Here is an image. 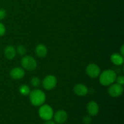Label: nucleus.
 <instances>
[{"mask_svg":"<svg viewBox=\"0 0 124 124\" xmlns=\"http://www.w3.org/2000/svg\"><path fill=\"white\" fill-rule=\"evenodd\" d=\"M29 98L31 104L36 107L43 105L46 99V96L44 92L39 89H35L31 91L29 94Z\"/></svg>","mask_w":124,"mask_h":124,"instance_id":"obj_1","label":"nucleus"},{"mask_svg":"<svg viewBox=\"0 0 124 124\" xmlns=\"http://www.w3.org/2000/svg\"><path fill=\"white\" fill-rule=\"evenodd\" d=\"M99 76V82L102 85L108 86L113 84L116 81V72L113 70H104Z\"/></svg>","mask_w":124,"mask_h":124,"instance_id":"obj_2","label":"nucleus"},{"mask_svg":"<svg viewBox=\"0 0 124 124\" xmlns=\"http://www.w3.org/2000/svg\"><path fill=\"white\" fill-rule=\"evenodd\" d=\"M38 113L39 117L44 121L51 120L53 118L54 115L52 108L47 104L41 105V107L39 109Z\"/></svg>","mask_w":124,"mask_h":124,"instance_id":"obj_3","label":"nucleus"},{"mask_svg":"<svg viewBox=\"0 0 124 124\" xmlns=\"http://www.w3.org/2000/svg\"><path fill=\"white\" fill-rule=\"evenodd\" d=\"M21 64L24 69L29 70V71H33V70H35L37 67V63H36V60L30 56H26L24 57L21 59Z\"/></svg>","mask_w":124,"mask_h":124,"instance_id":"obj_4","label":"nucleus"},{"mask_svg":"<svg viewBox=\"0 0 124 124\" xmlns=\"http://www.w3.org/2000/svg\"><path fill=\"white\" fill-rule=\"evenodd\" d=\"M124 92L123 86L118 84H112L110 85L108 92L110 96L113 98H117L122 95Z\"/></svg>","mask_w":124,"mask_h":124,"instance_id":"obj_5","label":"nucleus"},{"mask_svg":"<svg viewBox=\"0 0 124 124\" xmlns=\"http://www.w3.org/2000/svg\"><path fill=\"white\" fill-rule=\"evenodd\" d=\"M57 84V79L53 75L47 76L42 81V86L47 90H50L56 87Z\"/></svg>","mask_w":124,"mask_h":124,"instance_id":"obj_6","label":"nucleus"},{"mask_svg":"<svg viewBox=\"0 0 124 124\" xmlns=\"http://www.w3.org/2000/svg\"><path fill=\"white\" fill-rule=\"evenodd\" d=\"M86 73L89 77L96 78L98 77L101 73V69L98 65L95 64H90L86 68Z\"/></svg>","mask_w":124,"mask_h":124,"instance_id":"obj_7","label":"nucleus"},{"mask_svg":"<svg viewBox=\"0 0 124 124\" xmlns=\"http://www.w3.org/2000/svg\"><path fill=\"white\" fill-rule=\"evenodd\" d=\"M54 122L57 124H64L66 122L68 118L67 113L64 110H58L53 115Z\"/></svg>","mask_w":124,"mask_h":124,"instance_id":"obj_8","label":"nucleus"},{"mask_svg":"<svg viewBox=\"0 0 124 124\" xmlns=\"http://www.w3.org/2000/svg\"><path fill=\"white\" fill-rule=\"evenodd\" d=\"M73 92L76 95L79 96H84L88 93V89L87 86L82 84H78L75 85Z\"/></svg>","mask_w":124,"mask_h":124,"instance_id":"obj_9","label":"nucleus"},{"mask_svg":"<svg viewBox=\"0 0 124 124\" xmlns=\"http://www.w3.org/2000/svg\"><path fill=\"white\" fill-rule=\"evenodd\" d=\"M10 75L11 78L14 79H20L24 78L25 72L22 68L15 67L11 70Z\"/></svg>","mask_w":124,"mask_h":124,"instance_id":"obj_10","label":"nucleus"},{"mask_svg":"<svg viewBox=\"0 0 124 124\" xmlns=\"http://www.w3.org/2000/svg\"><path fill=\"white\" fill-rule=\"evenodd\" d=\"M87 109L90 116H94L99 113V106L94 101H90L87 105Z\"/></svg>","mask_w":124,"mask_h":124,"instance_id":"obj_11","label":"nucleus"},{"mask_svg":"<svg viewBox=\"0 0 124 124\" xmlns=\"http://www.w3.org/2000/svg\"><path fill=\"white\" fill-rule=\"evenodd\" d=\"M16 51L14 47L12 46H8L6 47L4 50V55L6 58L8 59H12L15 57Z\"/></svg>","mask_w":124,"mask_h":124,"instance_id":"obj_12","label":"nucleus"},{"mask_svg":"<svg viewBox=\"0 0 124 124\" xmlns=\"http://www.w3.org/2000/svg\"><path fill=\"white\" fill-rule=\"evenodd\" d=\"M111 62L116 65H121L124 63V56L119 53H113L110 57Z\"/></svg>","mask_w":124,"mask_h":124,"instance_id":"obj_13","label":"nucleus"},{"mask_svg":"<svg viewBox=\"0 0 124 124\" xmlns=\"http://www.w3.org/2000/svg\"><path fill=\"white\" fill-rule=\"evenodd\" d=\"M35 53L39 58H44L47 54V47L43 44L38 45L35 48Z\"/></svg>","mask_w":124,"mask_h":124,"instance_id":"obj_14","label":"nucleus"},{"mask_svg":"<svg viewBox=\"0 0 124 124\" xmlns=\"http://www.w3.org/2000/svg\"><path fill=\"white\" fill-rule=\"evenodd\" d=\"M19 91L21 94L24 96L29 95L30 94V92H31L29 87L27 85H21L19 88Z\"/></svg>","mask_w":124,"mask_h":124,"instance_id":"obj_15","label":"nucleus"},{"mask_svg":"<svg viewBox=\"0 0 124 124\" xmlns=\"http://www.w3.org/2000/svg\"><path fill=\"white\" fill-rule=\"evenodd\" d=\"M16 52L20 55H24L26 53V48L23 45H19L16 48Z\"/></svg>","mask_w":124,"mask_h":124,"instance_id":"obj_16","label":"nucleus"},{"mask_svg":"<svg viewBox=\"0 0 124 124\" xmlns=\"http://www.w3.org/2000/svg\"><path fill=\"white\" fill-rule=\"evenodd\" d=\"M31 84L35 87H38L41 85V81L38 77H33L31 79Z\"/></svg>","mask_w":124,"mask_h":124,"instance_id":"obj_17","label":"nucleus"},{"mask_svg":"<svg viewBox=\"0 0 124 124\" xmlns=\"http://www.w3.org/2000/svg\"><path fill=\"white\" fill-rule=\"evenodd\" d=\"M116 83L118 84L121 85H123L124 84V77L123 76H120L118 77H116Z\"/></svg>","mask_w":124,"mask_h":124,"instance_id":"obj_18","label":"nucleus"},{"mask_svg":"<svg viewBox=\"0 0 124 124\" xmlns=\"http://www.w3.org/2000/svg\"><path fill=\"white\" fill-rule=\"evenodd\" d=\"M6 27H5L4 25L2 23H0V36H2L5 35L6 33Z\"/></svg>","mask_w":124,"mask_h":124,"instance_id":"obj_19","label":"nucleus"},{"mask_svg":"<svg viewBox=\"0 0 124 124\" xmlns=\"http://www.w3.org/2000/svg\"><path fill=\"white\" fill-rule=\"evenodd\" d=\"M6 11L3 8H0V20H2L4 19L6 16Z\"/></svg>","mask_w":124,"mask_h":124,"instance_id":"obj_20","label":"nucleus"},{"mask_svg":"<svg viewBox=\"0 0 124 124\" xmlns=\"http://www.w3.org/2000/svg\"><path fill=\"white\" fill-rule=\"evenodd\" d=\"M92 122V118L90 116H86L83 118V123L84 124H90Z\"/></svg>","mask_w":124,"mask_h":124,"instance_id":"obj_21","label":"nucleus"},{"mask_svg":"<svg viewBox=\"0 0 124 124\" xmlns=\"http://www.w3.org/2000/svg\"><path fill=\"white\" fill-rule=\"evenodd\" d=\"M120 52H121V53H120V54L124 56V45H122V47H121V49H120Z\"/></svg>","mask_w":124,"mask_h":124,"instance_id":"obj_22","label":"nucleus"},{"mask_svg":"<svg viewBox=\"0 0 124 124\" xmlns=\"http://www.w3.org/2000/svg\"><path fill=\"white\" fill-rule=\"evenodd\" d=\"M46 122L44 124H56V123L53 121H51V120H48V121H46Z\"/></svg>","mask_w":124,"mask_h":124,"instance_id":"obj_23","label":"nucleus"}]
</instances>
